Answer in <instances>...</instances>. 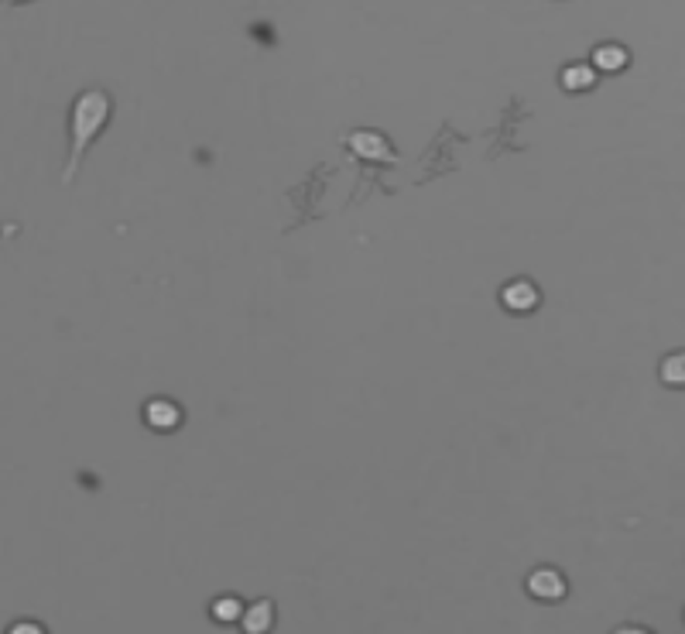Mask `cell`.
<instances>
[{
	"instance_id": "6da1fadb",
	"label": "cell",
	"mask_w": 685,
	"mask_h": 634,
	"mask_svg": "<svg viewBox=\"0 0 685 634\" xmlns=\"http://www.w3.org/2000/svg\"><path fill=\"white\" fill-rule=\"evenodd\" d=\"M107 120H110V96L103 89H86L72 107V154H69V169L62 176L66 182L76 176L83 154L96 141V134L107 128Z\"/></svg>"
},
{
	"instance_id": "7a4b0ae2",
	"label": "cell",
	"mask_w": 685,
	"mask_h": 634,
	"mask_svg": "<svg viewBox=\"0 0 685 634\" xmlns=\"http://www.w3.org/2000/svg\"><path fill=\"white\" fill-rule=\"evenodd\" d=\"M525 590L534 597V600H542V604H555V600H562L566 590H569V583H566V576L552 566H538L534 572L528 576V583H525Z\"/></svg>"
},
{
	"instance_id": "3957f363",
	"label": "cell",
	"mask_w": 685,
	"mask_h": 634,
	"mask_svg": "<svg viewBox=\"0 0 685 634\" xmlns=\"http://www.w3.org/2000/svg\"><path fill=\"white\" fill-rule=\"evenodd\" d=\"M501 302L514 316H528V312L542 306V292H538V284L525 282V278H514V282L501 288Z\"/></svg>"
},
{
	"instance_id": "277c9868",
	"label": "cell",
	"mask_w": 685,
	"mask_h": 634,
	"mask_svg": "<svg viewBox=\"0 0 685 634\" xmlns=\"http://www.w3.org/2000/svg\"><path fill=\"white\" fill-rule=\"evenodd\" d=\"M144 425L151 429V432H175L178 425H182V408H178L172 398H151L148 405H144Z\"/></svg>"
},
{
	"instance_id": "5b68a950",
	"label": "cell",
	"mask_w": 685,
	"mask_h": 634,
	"mask_svg": "<svg viewBox=\"0 0 685 634\" xmlns=\"http://www.w3.org/2000/svg\"><path fill=\"white\" fill-rule=\"evenodd\" d=\"M241 624H243V631H247V634L271 631V624H274V607H271V600H257V604L243 607Z\"/></svg>"
},
{
	"instance_id": "8992f818",
	"label": "cell",
	"mask_w": 685,
	"mask_h": 634,
	"mask_svg": "<svg viewBox=\"0 0 685 634\" xmlns=\"http://www.w3.org/2000/svg\"><path fill=\"white\" fill-rule=\"evenodd\" d=\"M627 62H631V55L624 45L607 42L593 48V69H599V72H620V69H627Z\"/></svg>"
},
{
	"instance_id": "52a82bcc",
	"label": "cell",
	"mask_w": 685,
	"mask_h": 634,
	"mask_svg": "<svg viewBox=\"0 0 685 634\" xmlns=\"http://www.w3.org/2000/svg\"><path fill=\"white\" fill-rule=\"evenodd\" d=\"M350 148H354V154H360V158H391L387 141L377 131H356L354 137H350Z\"/></svg>"
},
{
	"instance_id": "ba28073f",
	"label": "cell",
	"mask_w": 685,
	"mask_h": 634,
	"mask_svg": "<svg viewBox=\"0 0 685 634\" xmlns=\"http://www.w3.org/2000/svg\"><path fill=\"white\" fill-rule=\"evenodd\" d=\"M597 83V69L593 66H569L562 69V89H569V93H586V89H593Z\"/></svg>"
},
{
	"instance_id": "9c48e42d",
	"label": "cell",
	"mask_w": 685,
	"mask_h": 634,
	"mask_svg": "<svg viewBox=\"0 0 685 634\" xmlns=\"http://www.w3.org/2000/svg\"><path fill=\"white\" fill-rule=\"evenodd\" d=\"M241 613H243V604L241 597H216L213 604H209V617L216 621V624H241Z\"/></svg>"
},
{
	"instance_id": "30bf717a",
	"label": "cell",
	"mask_w": 685,
	"mask_h": 634,
	"mask_svg": "<svg viewBox=\"0 0 685 634\" xmlns=\"http://www.w3.org/2000/svg\"><path fill=\"white\" fill-rule=\"evenodd\" d=\"M662 381L668 384V388H682V384H685V357H682V353H672V357H665Z\"/></svg>"
},
{
	"instance_id": "8fae6325",
	"label": "cell",
	"mask_w": 685,
	"mask_h": 634,
	"mask_svg": "<svg viewBox=\"0 0 685 634\" xmlns=\"http://www.w3.org/2000/svg\"><path fill=\"white\" fill-rule=\"evenodd\" d=\"M11 631H14V634H38V631H42V624H14Z\"/></svg>"
},
{
	"instance_id": "7c38bea8",
	"label": "cell",
	"mask_w": 685,
	"mask_h": 634,
	"mask_svg": "<svg viewBox=\"0 0 685 634\" xmlns=\"http://www.w3.org/2000/svg\"><path fill=\"white\" fill-rule=\"evenodd\" d=\"M18 4H21V0H18Z\"/></svg>"
}]
</instances>
